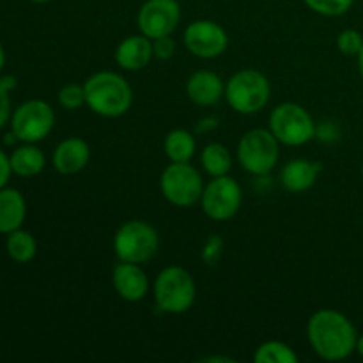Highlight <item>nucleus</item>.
Listing matches in <instances>:
<instances>
[{
    "instance_id": "1",
    "label": "nucleus",
    "mask_w": 363,
    "mask_h": 363,
    "mask_svg": "<svg viewBox=\"0 0 363 363\" xmlns=\"http://www.w3.org/2000/svg\"><path fill=\"white\" fill-rule=\"evenodd\" d=\"M307 339L319 358L340 362L357 351L358 333L353 323L342 312L321 308L307 323Z\"/></svg>"
},
{
    "instance_id": "22",
    "label": "nucleus",
    "mask_w": 363,
    "mask_h": 363,
    "mask_svg": "<svg viewBox=\"0 0 363 363\" xmlns=\"http://www.w3.org/2000/svg\"><path fill=\"white\" fill-rule=\"evenodd\" d=\"M7 255L18 264H27L38 254V241L28 230L16 229L7 234L6 240Z\"/></svg>"
},
{
    "instance_id": "34",
    "label": "nucleus",
    "mask_w": 363,
    "mask_h": 363,
    "mask_svg": "<svg viewBox=\"0 0 363 363\" xmlns=\"http://www.w3.org/2000/svg\"><path fill=\"white\" fill-rule=\"evenodd\" d=\"M30 2H34V4H48V2H52V0H30Z\"/></svg>"
},
{
    "instance_id": "6",
    "label": "nucleus",
    "mask_w": 363,
    "mask_h": 363,
    "mask_svg": "<svg viewBox=\"0 0 363 363\" xmlns=\"http://www.w3.org/2000/svg\"><path fill=\"white\" fill-rule=\"evenodd\" d=\"M160 247L155 227L142 220H130L117 229L113 236V252L123 262L144 264L151 261Z\"/></svg>"
},
{
    "instance_id": "3",
    "label": "nucleus",
    "mask_w": 363,
    "mask_h": 363,
    "mask_svg": "<svg viewBox=\"0 0 363 363\" xmlns=\"http://www.w3.org/2000/svg\"><path fill=\"white\" fill-rule=\"evenodd\" d=\"M272 96L269 80L255 69H241L225 84V96L230 108L243 116H254L266 108Z\"/></svg>"
},
{
    "instance_id": "17",
    "label": "nucleus",
    "mask_w": 363,
    "mask_h": 363,
    "mask_svg": "<svg viewBox=\"0 0 363 363\" xmlns=\"http://www.w3.org/2000/svg\"><path fill=\"white\" fill-rule=\"evenodd\" d=\"M155 57L152 52V39L145 38L144 34L130 35L123 39L116 50V62L124 71H140L149 66Z\"/></svg>"
},
{
    "instance_id": "32",
    "label": "nucleus",
    "mask_w": 363,
    "mask_h": 363,
    "mask_svg": "<svg viewBox=\"0 0 363 363\" xmlns=\"http://www.w3.org/2000/svg\"><path fill=\"white\" fill-rule=\"evenodd\" d=\"M358 71H360V77H362V80H363V48H362V52L358 53Z\"/></svg>"
},
{
    "instance_id": "29",
    "label": "nucleus",
    "mask_w": 363,
    "mask_h": 363,
    "mask_svg": "<svg viewBox=\"0 0 363 363\" xmlns=\"http://www.w3.org/2000/svg\"><path fill=\"white\" fill-rule=\"evenodd\" d=\"M152 52H155V57H158L160 60H169L176 53V43H174L170 35L152 39Z\"/></svg>"
},
{
    "instance_id": "28",
    "label": "nucleus",
    "mask_w": 363,
    "mask_h": 363,
    "mask_svg": "<svg viewBox=\"0 0 363 363\" xmlns=\"http://www.w3.org/2000/svg\"><path fill=\"white\" fill-rule=\"evenodd\" d=\"M223 248V240L220 236H209V240L206 241L204 250H202V259H204L206 264L213 266L216 264V261L222 255Z\"/></svg>"
},
{
    "instance_id": "7",
    "label": "nucleus",
    "mask_w": 363,
    "mask_h": 363,
    "mask_svg": "<svg viewBox=\"0 0 363 363\" xmlns=\"http://www.w3.org/2000/svg\"><path fill=\"white\" fill-rule=\"evenodd\" d=\"M236 156L240 165L254 176H266L279 163L280 142L269 130L255 128L238 142Z\"/></svg>"
},
{
    "instance_id": "11",
    "label": "nucleus",
    "mask_w": 363,
    "mask_h": 363,
    "mask_svg": "<svg viewBox=\"0 0 363 363\" xmlns=\"http://www.w3.org/2000/svg\"><path fill=\"white\" fill-rule=\"evenodd\" d=\"M181 21V6L177 0H147L137 14L140 34L149 39L172 35Z\"/></svg>"
},
{
    "instance_id": "19",
    "label": "nucleus",
    "mask_w": 363,
    "mask_h": 363,
    "mask_svg": "<svg viewBox=\"0 0 363 363\" xmlns=\"http://www.w3.org/2000/svg\"><path fill=\"white\" fill-rule=\"evenodd\" d=\"M9 162L13 174L20 177L38 176L46 165V158L41 149L35 144H27V142H23V145H20V147L11 152Z\"/></svg>"
},
{
    "instance_id": "35",
    "label": "nucleus",
    "mask_w": 363,
    "mask_h": 363,
    "mask_svg": "<svg viewBox=\"0 0 363 363\" xmlns=\"http://www.w3.org/2000/svg\"><path fill=\"white\" fill-rule=\"evenodd\" d=\"M362 177H363V163H362Z\"/></svg>"
},
{
    "instance_id": "24",
    "label": "nucleus",
    "mask_w": 363,
    "mask_h": 363,
    "mask_svg": "<svg viewBox=\"0 0 363 363\" xmlns=\"http://www.w3.org/2000/svg\"><path fill=\"white\" fill-rule=\"evenodd\" d=\"M303 2L321 16H342L353 7L354 0H303Z\"/></svg>"
},
{
    "instance_id": "5",
    "label": "nucleus",
    "mask_w": 363,
    "mask_h": 363,
    "mask_svg": "<svg viewBox=\"0 0 363 363\" xmlns=\"http://www.w3.org/2000/svg\"><path fill=\"white\" fill-rule=\"evenodd\" d=\"M269 131L277 140L289 147H300L308 144L318 133L311 112L298 103L277 105L269 113Z\"/></svg>"
},
{
    "instance_id": "31",
    "label": "nucleus",
    "mask_w": 363,
    "mask_h": 363,
    "mask_svg": "<svg viewBox=\"0 0 363 363\" xmlns=\"http://www.w3.org/2000/svg\"><path fill=\"white\" fill-rule=\"evenodd\" d=\"M357 353L363 357V333L362 335H358V340H357Z\"/></svg>"
},
{
    "instance_id": "8",
    "label": "nucleus",
    "mask_w": 363,
    "mask_h": 363,
    "mask_svg": "<svg viewBox=\"0 0 363 363\" xmlns=\"http://www.w3.org/2000/svg\"><path fill=\"white\" fill-rule=\"evenodd\" d=\"M160 190L165 201L176 208H191L201 202L204 183L201 172L190 162L170 163L160 177Z\"/></svg>"
},
{
    "instance_id": "10",
    "label": "nucleus",
    "mask_w": 363,
    "mask_h": 363,
    "mask_svg": "<svg viewBox=\"0 0 363 363\" xmlns=\"http://www.w3.org/2000/svg\"><path fill=\"white\" fill-rule=\"evenodd\" d=\"M241 201H243V191L240 183L227 174V176L213 177L206 184L201 206L208 218L215 222H225L236 216L241 208Z\"/></svg>"
},
{
    "instance_id": "15",
    "label": "nucleus",
    "mask_w": 363,
    "mask_h": 363,
    "mask_svg": "<svg viewBox=\"0 0 363 363\" xmlns=\"http://www.w3.org/2000/svg\"><path fill=\"white\" fill-rule=\"evenodd\" d=\"M186 94L194 105L215 106L225 96V84L213 71H195L186 82Z\"/></svg>"
},
{
    "instance_id": "16",
    "label": "nucleus",
    "mask_w": 363,
    "mask_h": 363,
    "mask_svg": "<svg viewBox=\"0 0 363 363\" xmlns=\"http://www.w3.org/2000/svg\"><path fill=\"white\" fill-rule=\"evenodd\" d=\"M321 172L323 165L319 162L296 158L284 165L282 172H280V181H282V186L291 194H303L314 186Z\"/></svg>"
},
{
    "instance_id": "2",
    "label": "nucleus",
    "mask_w": 363,
    "mask_h": 363,
    "mask_svg": "<svg viewBox=\"0 0 363 363\" xmlns=\"http://www.w3.org/2000/svg\"><path fill=\"white\" fill-rule=\"evenodd\" d=\"M85 105L101 117H121L131 108L133 91L126 78L113 71H98L84 84Z\"/></svg>"
},
{
    "instance_id": "26",
    "label": "nucleus",
    "mask_w": 363,
    "mask_h": 363,
    "mask_svg": "<svg viewBox=\"0 0 363 363\" xmlns=\"http://www.w3.org/2000/svg\"><path fill=\"white\" fill-rule=\"evenodd\" d=\"M337 48L342 55L358 57L363 48V35L354 28H346L337 35Z\"/></svg>"
},
{
    "instance_id": "13",
    "label": "nucleus",
    "mask_w": 363,
    "mask_h": 363,
    "mask_svg": "<svg viewBox=\"0 0 363 363\" xmlns=\"http://www.w3.org/2000/svg\"><path fill=\"white\" fill-rule=\"evenodd\" d=\"M112 284L116 293L131 303L144 300L149 293L147 275L140 268V264H133V262L119 261V264L113 268Z\"/></svg>"
},
{
    "instance_id": "27",
    "label": "nucleus",
    "mask_w": 363,
    "mask_h": 363,
    "mask_svg": "<svg viewBox=\"0 0 363 363\" xmlns=\"http://www.w3.org/2000/svg\"><path fill=\"white\" fill-rule=\"evenodd\" d=\"M59 103L66 110H78L85 105L84 85L67 84L59 91Z\"/></svg>"
},
{
    "instance_id": "18",
    "label": "nucleus",
    "mask_w": 363,
    "mask_h": 363,
    "mask_svg": "<svg viewBox=\"0 0 363 363\" xmlns=\"http://www.w3.org/2000/svg\"><path fill=\"white\" fill-rule=\"evenodd\" d=\"M27 216V202L25 197L14 188L0 190V234H11L21 229Z\"/></svg>"
},
{
    "instance_id": "12",
    "label": "nucleus",
    "mask_w": 363,
    "mask_h": 363,
    "mask_svg": "<svg viewBox=\"0 0 363 363\" xmlns=\"http://www.w3.org/2000/svg\"><path fill=\"white\" fill-rule=\"evenodd\" d=\"M184 46L199 59H216L225 53L229 35L225 28L213 20H195L184 30Z\"/></svg>"
},
{
    "instance_id": "30",
    "label": "nucleus",
    "mask_w": 363,
    "mask_h": 363,
    "mask_svg": "<svg viewBox=\"0 0 363 363\" xmlns=\"http://www.w3.org/2000/svg\"><path fill=\"white\" fill-rule=\"evenodd\" d=\"M11 174H13V169H11L9 156L0 149V190L7 186L11 179Z\"/></svg>"
},
{
    "instance_id": "20",
    "label": "nucleus",
    "mask_w": 363,
    "mask_h": 363,
    "mask_svg": "<svg viewBox=\"0 0 363 363\" xmlns=\"http://www.w3.org/2000/svg\"><path fill=\"white\" fill-rule=\"evenodd\" d=\"M195 149H197V140L190 131L183 128L167 133L165 142H163V151L170 163H188L194 158Z\"/></svg>"
},
{
    "instance_id": "23",
    "label": "nucleus",
    "mask_w": 363,
    "mask_h": 363,
    "mask_svg": "<svg viewBox=\"0 0 363 363\" xmlns=\"http://www.w3.org/2000/svg\"><path fill=\"white\" fill-rule=\"evenodd\" d=\"M255 363H298V354L293 347L280 340L262 342L254 353Z\"/></svg>"
},
{
    "instance_id": "9",
    "label": "nucleus",
    "mask_w": 363,
    "mask_h": 363,
    "mask_svg": "<svg viewBox=\"0 0 363 363\" xmlns=\"http://www.w3.org/2000/svg\"><path fill=\"white\" fill-rule=\"evenodd\" d=\"M9 124L18 140L38 144L52 133L55 126V112L43 99H28L14 108Z\"/></svg>"
},
{
    "instance_id": "21",
    "label": "nucleus",
    "mask_w": 363,
    "mask_h": 363,
    "mask_svg": "<svg viewBox=\"0 0 363 363\" xmlns=\"http://www.w3.org/2000/svg\"><path fill=\"white\" fill-rule=\"evenodd\" d=\"M201 165L211 177L227 176L233 169V156L229 149L220 142L208 144L201 152Z\"/></svg>"
},
{
    "instance_id": "25",
    "label": "nucleus",
    "mask_w": 363,
    "mask_h": 363,
    "mask_svg": "<svg viewBox=\"0 0 363 363\" xmlns=\"http://www.w3.org/2000/svg\"><path fill=\"white\" fill-rule=\"evenodd\" d=\"M18 85L16 78L13 74H6V77H0V130L6 126L11 121V96L9 92L14 91Z\"/></svg>"
},
{
    "instance_id": "14",
    "label": "nucleus",
    "mask_w": 363,
    "mask_h": 363,
    "mask_svg": "<svg viewBox=\"0 0 363 363\" xmlns=\"http://www.w3.org/2000/svg\"><path fill=\"white\" fill-rule=\"evenodd\" d=\"M91 160V147L84 138L69 137L64 138L55 147L52 163L55 170L62 176H73L82 172Z\"/></svg>"
},
{
    "instance_id": "4",
    "label": "nucleus",
    "mask_w": 363,
    "mask_h": 363,
    "mask_svg": "<svg viewBox=\"0 0 363 363\" xmlns=\"http://www.w3.org/2000/svg\"><path fill=\"white\" fill-rule=\"evenodd\" d=\"M197 298V286L190 273L181 266L162 269L155 280V301L167 314H184Z\"/></svg>"
},
{
    "instance_id": "33",
    "label": "nucleus",
    "mask_w": 363,
    "mask_h": 363,
    "mask_svg": "<svg viewBox=\"0 0 363 363\" xmlns=\"http://www.w3.org/2000/svg\"><path fill=\"white\" fill-rule=\"evenodd\" d=\"M4 64H6V52H4V46L0 43V71L4 69Z\"/></svg>"
}]
</instances>
